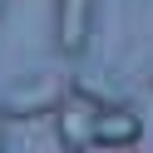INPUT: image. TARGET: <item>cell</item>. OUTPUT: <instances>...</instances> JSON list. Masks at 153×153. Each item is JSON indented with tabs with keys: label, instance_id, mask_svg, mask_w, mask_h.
<instances>
[{
	"label": "cell",
	"instance_id": "6",
	"mask_svg": "<svg viewBox=\"0 0 153 153\" xmlns=\"http://www.w3.org/2000/svg\"><path fill=\"white\" fill-rule=\"evenodd\" d=\"M0 148H5V119H0Z\"/></svg>",
	"mask_w": 153,
	"mask_h": 153
},
{
	"label": "cell",
	"instance_id": "2",
	"mask_svg": "<svg viewBox=\"0 0 153 153\" xmlns=\"http://www.w3.org/2000/svg\"><path fill=\"white\" fill-rule=\"evenodd\" d=\"M94 35V0H54V45L59 54L79 59Z\"/></svg>",
	"mask_w": 153,
	"mask_h": 153
},
{
	"label": "cell",
	"instance_id": "3",
	"mask_svg": "<svg viewBox=\"0 0 153 153\" xmlns=\"http://www.w3.org/2000/svg\"><path fill=\"white\" fill-rule=\"evenodd\" d=\"M138 138H143V119L128 109V104L94 114V148H133Z\"/></svg>",
	"mask_w": 153,
	"mask_h": 153
},
{
	"label": "cell",
	"instance_id": "1",
	"mask_svg": "<svg viewBox=\"0 0 153 153\" xmlns=\"http://www.w3.org/2000/svg\"><path fill=\"white\" fill-rule=\"evenodd\" d=\"M69 99V84L59 79V74H30V79H20L10 94H0V119H10V123H30L40 119V114H50Z\"/></svg>",
	"mask_w": 153,
	"mask_h": 153
},
{
	"label": "cell",
	"instance_id": "7",
	"mask_svg": "<svg viewBox=\"0 0 153 153\" xmlns=\"http://www.w3.org/2000/svg\"><path fill=\"white\" fill-rule=\"evenodd\" d=\"M148 84H153V64H148Z\"/></svg>",
	"mask_w": 153,
	"mask_h": 153
},
{
	"label": "cell",
	"instance_id": "5",
	"mask_svg": "<svg viewBox=\"0 0 153 153\" xmlns=\"http://www.w3.org/2000/svg\"><path fill=\"white\" fill-rule=\"evenodd\" d=\"M69 94L84 99V104H94V109H119V104H123V94L114 89V84L94 79V74H74V79H69Z\"/></svg>",
	"mask_w": 153,
	"mask_h": 153
},
{
	"label": "cell",
	"instance_id": "4",
	"mask_svg": "<svg viewBox=\"0 0 153 153\" xmlns=\"http://www.w3.org/2000/svg\"><path fill=\"white\" fill-rule=\"evenodd\" d=\"M94 104L84 99H64L59 109H54V133H59V148H94Z\"/></svg>",
	"mask_w": 153,
	"mask_h": 153
},
{
	"label": "cell",
	"instance_id": "8",
	"mask_svg": "<svg viewBox=\"0 0 153 153\" xmlns=\"http://www.w3.org/2000/svg\"><path fill=\"white\" fill-rule=\"evenodd\" d=\"M0 10H5V0H0Z\"/></svg>",
	"mask_w": 153,
	"mask_h": 153
}]
</instances>
